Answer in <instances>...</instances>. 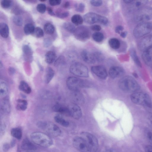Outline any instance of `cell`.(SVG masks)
I'll list each match as a JSON object with an SVG mask.
<instances>
[{
    "label": "cell",
    "instance_id": "6da1fadb",
    "mask_svg": "<svg viewBox=\"0 0 152 152\" xmlns=\"http://www.w3.org/2000/svg\"><path fill=\"white\" fill-rule=\"evenodd\" d=\"M118 86L121 90L126 92L134 93L140 88L137 82L132 77L127 76L120 79L118 82Z\"/></svg>",
    "mask_w": 152,
    "mask_h": 152
},
{
    "label": "cell",
    "instance_id": "7a4b0ae2",
    "mask_svg": "<svg viewBox=\"0 0 152 152\" xmlns=\"http://www.w3.org/2000/svg\"><path fill=\"white\" fill-rule=\"evenodd\" d=\"M30 137L34 143L42 147H48L53 144V140L50 137L42 132H34L31 134Z\"/></svg>",
    "mask_w": 152,
    "mask_h": 152
},
{
    "label": "cell",
    "instance_id": "3957f363",
    "mask_svg": "<svg viewBox=\"0 0 152 152\" xmlns=\"http://www.w3.org/2000/svg\"><path fill=\"white\" fill-rule=\"evenodd\" d=\"M130 99L135 104L149 108L152 107L151 99L149 96L145 93L137 91L133 93L130 96Z\"/></svg>",
    "mask_w": 152,
    "mask_h": 152
},
{
    "label": "cell",
    "instance_id": "277c9868",
    "mask_svg": "<svg viewBox=\"0 0 152 152\" xmlns=\"http://www.w3.org/2000/svg\"><path fill=\"white\" fill-rule=\"evenodd\" d=\"M37 126L50 136L57 137L61 134V131L59 127L52 122L46 121H39L37 123Z\"/></svg>",
    "mask_w": 152,
    "mask_h": 152
},
{
    "label": "cell",
    "instance_id": "5b68a950",
    "mask_svg": "<svg viewBox=\"0 0 152 152\" xmlns=\"http://www.w3.org/2000/svg\"><path fill=\"white\" fill-rule=\"evenodd\" d=\"M83 19L86 23L89 24L99 23L105 25L108 22V19L106 17L93 12L86 14L84 16Z\"/></svg>",
    "mask_w": 152,
    "mask_h": 152
},
{
    "label": "cell",
    "instance_id": "8992f818",
    "mask_svg": "<svg viewBox=\"0 0 152 152\" xmlns=\"http://www.w3.org/2000/svg\"><path fill=\"white\" fill-rule=\"evenodd\" d=\"M72 74L79 76L87 77L88 76V70L86 66L79 62H76L72 64L69 69Z\"/></svg>",
    "mask_w": 152,
    "mask_h": 152
},
{
    "label": "cell",
    "instance_id": "52a82bcc",
    "mask_svg": "<svg viewBox=\"0 0 152 152\" xmlns=\"http://www.w3.org/2000/svg\"><path fill=\"white\" fill-rule=\"evenodd\" d=\"M152 29V25L149 22H145L140 23L134 28V36L137 38L141 37L150 33Z\"/></svg>",
    "mask_w": 152,
    "mask_h": 152
},
{
    "label": "cell",
    "instance_id": "ba28073f",
    "mask_svg": "<svg viewBox=\"0 0 152 152\" xmlns=\"http://www.w3.org/2000/svg\"><path fill=\"white\" fill-rule=\"evenodd\" d=\"M73 143L74 147L80 152H91L92 151L86 141L82 137H75Z\"/></svg>",
    "mask_w": 152,
    "mask_h": 152
},
{
    "label": "cell",
    "instance_id": "9c48e42d",
    "mask_svg": "<svg viewBox=\"0 0 152 152\" xmlns=\"http://www.w3.org/2000/svg\"><path fill=\"white\" fill-rule=\"evenodd\" d=\"M66 84L68 88L72 91H78L85 85L83 80L74 77H69L66 80Z\"/></svg>",
    "mask_w": 152,
    "mask_h": 152
},
{
    "label": "cell",
    "instance_id": "30bf717a",
    "mask_svg": "<svg viewBox=\"0 0 152 152\" xmlns=\"http://www.w3.org/2000/svg\"><path fill=\"white\" fill-rule=\"evenodd\" d=\"M74 34L75 38L81 41H85L89 39L90 32L88 28L85 26H80L76 28Z\"/></svg>",
    "mask_w": 152,
    "mask_h": 152
},
{
    "label": "cell",
    "instance_id": "8fae6325",
    "mask_svg": "<svg viewBox=\"0 0 152 152\" xmlns=\"http://www.w3.org/2000/svg\"><path fill=\"white\" fill-rule=\"evenodd\" d=\"M81 135L88 143L91 151H96L98 147V142L96 138L92 134L87 132H83Z\"/></svg>",
    "mask_w": 152,
    "mask_h": 152
},
{
    "label": "cell",
    "instance_id": "7c38bea8",
    "mask_svg": "<svg viewBox=\"0 0 152 152\" xmlns=\"http://www.w3.org/2000/svg\"><path fill=\"white\" fill-rule=\"evenodd\" d=\"M69 116L74 119L80 118L82 115V112L80 107L77 104L74 103L70 104L68 107Z\"/></svg>",
    "mask_w": 152,
    "mask_h": 152
},
{
    "label": "cell",
    "instance_id": "4fadbf2b",
    "mask_svg": "<svg viewBox=\"0 0 152 152\" xmlns=\"http://www.w3.org/2000/svg\"><path fill=\"white\" fill-rule=\"evenodd\" d=\"M91 71L96 76L102 79H105L107 73L105 68L102 65L93 66L91 67Z\"/></svg>",
    "mask_w": 152,
    "mask_h": 152
},
{
    "label": "cell",
    "instance_id": "5bb4252c",
    "mask_svg": "<svg viewBox=\"0 0 152 152\" xmlns=\"http://www.w3.org/2000/svg\"><path fill=\"white\" fill-rule=\"evenodd\" d=\"M152 47V35H148L142 39L139 45V49L144 51Z\"/></svg>",
    "mask_w": 152,
    "mask_h": 152
},
{
    "label": "cell",
    "instance_id": "9a60e30c",
    "mask_svg": "<svg viewBox=\"0 0 152 152\" xmlns=\"http://www.w3.org/2000/svg\"><path fill=\"white\" fill-rule=\"evenodd\" d=\"M81 56L83 60L88 64H94L96 61L93 53L84 50L81 53Z\"/></svg>",
    "mask_w": 152,
    "mask_h": 152
},
{
    "label": "cell",
    "instance_id": "2e32d148",
    "mask_svg": "<svg viewBox=\"0 0 152 152\" xmlns=\"http://www.w3.org/2000/svg\"><path fill=\"white\" fill-rule=\"evenodd\" d=\"M124 73L123 69L118 66L111 67L109 71V74L112 78H115L121 76Z\"/></svg>",
    "mask_w": 152,
    "mask_h": 152
},
{
    "label": "cell",
    "instance_id": "e0dca14e",
    "mask_svg": "<svg viewBox=\"0 0 152 152\" xmlns=\"http://www.w3.org/2000/svg\"><path fill=\"white\" fill-rule=\"evenodd\" d=\"M142 58L146 64L152 65V47L144 51Z\"/></svg>",
    "mask_w": 152,
    "mask_h": 152
},
{
    "label": "cell",
    "instance_id": "ac0fdd59",
    "mask_svg": "<svg viewBox=\"0 0 152 152\" xmlns=\"http://www.w3.org/2000/svg\"><path fill=\"white\" fill-rule=\"evenodd\" d=\"M21 148L24 151L36 150V147L28 139H24L21 144Z\"/></svg>",
    "mask_w": 152,
    "mask_h": 152
},
{
    "label": "cell",
    "instance_id": "d6986e66",
    "mask_svg": "<svg viewBox=\"0 0 152 152\" xmlns=\"http://www.w3.org/2000/svg\"><path fill=\"white\" fill-rule=\"evenodd\" d=\"M140 12L137 17V19L139 20H147L151 16L152 12L149 9H144Z\"/></svg>",
    "mask_w": 152,
    "mask_h": 152
},
{
    "label": "cell",
    "instance_id": "ffe728a7",
    "mask_svg": "<svg viewBox=\"0 0 152 152\" xmlns=\"http://www.w3.org/2000/svg\"><path fill=\"white\" fill-rule=\"evenodd\" d=\"M52 109L55 112L69 116L68 107H65L59 104H57L53 106Z\"/></svg>",
    "mask_w": 152,
    "mask_h": 152
},
{
    "label": "cell",
    "instance_id": "44dd1931",
    "mask_svg": "<svg viewBox=\"0 0 152 152\" xmlns=\"http://www.w3.org/2000/svg\"><path fill=\"white\" fill-rule=\"evenodd\" d=\"M1 108L3 112L6 113H10L11 106L9 98L7 97H4L1 102Z\"/></svg>",
    "mask_w": 152,
    "mask_h": 152
},
{
    "label": "cell",
    "instance_id": "7402d4cb",
    "mask_svg": "<svg viewBox=\"0 0 152 152\" xmlns=\"http://www.w3.org/2000/svg\"><path fill=\"white\" fill-rule=\"evenodd\" d=\"M9 28L5 23H1L0 24V33L1 37L4 38L8 37L9 35Z\"/></svg>",
    "mask_w": 152,
    "mask_h": 152
},
{
    "label": "cell",
    "instance_id": "603a6c76",
    "mask_svg": "<svg viewBox=\"0 0 152 152\" xmlns=\"http://www.w3.org/2000/svg\"><path fill=\"white\" fill-rule=\"evenodd\" d=\"M19 89L20 91L27 94H29L31 92V88L28 84L24 81H21L19 86Z\"/></svg>",
    "mask_w": 152,
    "mask_h": 152
},
{
    "label": "cell",
    "instance_id": "cb8c5ba5",
    "mask_svg": "<svg viewBox=\"0 0 152 152\" xmlns=\"http://www.w3.org/2000/svg\"><path fill=\"white\" fill-rule=\"evenodd\" d=\"M28 102L25 100L18 99L17 101L16 108L20 111H24L27 107Z\"/></svg>",
    "mask_w": 152,
    "mask_h": 152
},
{
    "label": "cell",
    "instance_id": "d4e9b609",
    "mask_svg": "<svg viewBox=\"0 0 152 152\" xmlns=\"http://www.w3.org/2000/svg\"><path fill=\"white\" fill-rule=\"evenodd\" d=\"M45 60L48 64H50L53 63L56 57L55 53L51 51H48L45 54Z\"/></svg>",
    "mask_w": 152,
    "mask_h": 152
},
{
    "label": "cell",
    "instance_id": "484cf974",
    "mask_svg": "<svg viewBox=\"0 0 152 152\" xmlns=\"http://www.w3.org/2000/svg\"><path fill=\"white\" fill-rule=\"evenodd\" d=\"M74 101L76 103L82 104L84 102V99L82 95L78 91H72Z\"/></svg>",
    "mask_w": 152,
    "mask_h": 152
},
{
    "label": "cell",
    "instance_id": "4316f807",
    "mask_svg": "<svg viewBox=\"0 0 152 152\" xmlns=\"http://www.w3.org/2000/svg\"><path fill=\"white\" fill-rule=\"evenodd\" d=\"M54 75V71L51 67H48L46 69L45 82L48 84L53 79Z\"/></svg>",
    "mask_w": 152,
    "mask_h": 152
},
{
    "label": "cell",
    "instance_id": "83f0119b",
    "mask_svg": "<svg viewBox=\"0 0 152 152\" xmlns=\"http://www.w3.org/2000/svg\"><path fill=\"white\" fill-rule=\"evenodd\" d=\"M8 91V87L7 83L4 81L0 82V95L1 96H5Z\"/></svg>",
    "mask_w": 152,
    "mask_h": 152
},
{
    "label": "cell",
    "instance_id": "f1b7e54d",
    "mask_svg": "<svg viewBox=\"0 0 152 152\" xmlns=\"http://www.w3.org/2000/svg\"><path fill=\"white\" fill-rule=\"evenodd\" d=\"M11 133L13 137L18 140L21 139L22 137V131L19 128H14L12 129Z\"/></svg>",
    "mask_w": 152,
    "mask_h": 152
},
{
    "label": "cell",
    "instance_id": "f546056e",
    "mask_svg": "<svg viewBox=\"0 0 152 152\" xmlns=\"http://www.w3.org/2000/svg\"><path fill=\"white\" fill-rule=\"evenodd\" d=\"M108 43L110 46L114 49H118L120 46V42L119 41L115 38L110 39L108 41Z\"/></svg>",
    "mask_w": 152,
    "mask_h": 152
},
{
    "label": "cell",
    "instance_id": "4dcf8cb0",
    "mask_svg": "<svg viewBox=\"0 0 152 152\" xmlns=\"http://www.w3.org/2000/svg\"><path fill=\"white\" fill-rule=\"evenodd\" d=\"M72 23L76 26L81 24L83 22V19L82 17L78 14L75 15L71 18Z\"/></svg>",
    "mask_w": 152,
    "mask_h": 152
},
{
    "label": "cell",
    "instance_id": "1f68e13d",
    "mask_svg": "<svg viewBox=\"0 0 152 152\" xmlns=\"http://www.w3.org/2000/svg\"><path fill=\"white\" fill-rule=\"evenodd\" d=\"M54 119L56 123L62 126L67 127L69 125L68 121L60 116L56 115L54 117Z\"/></svg>",
    "mask_w": 152,
    "mask_h": 152
},
{
    "label": "cell",
    "instance_id": "d6a6232c",
    "mask_svg": "<svg viewBox=\"0 0 152 152\" xmlns=\"http://www.w3.org/2000/svg\"><path fill=\"white\" fill-rule=\"evenodd\" d=\"M35 29L34 26L31 23L26 24L23 28L24 32L26 35H29L34 33Z\"/></svg>",
    "mask_w": 152,
    "mask_h": 152
},
{
    "label": "cell",
    "instance_id": "836d02e7",
    "mask_svg": "<svg viewBox=\"0 0 152 152\" xmlns=\"http://www.w3.org/2000/svg\"><path fill=\"white\" fill-rule=\"evenodd\" d=\"M44 28L45 32L49 34H53L55 30L54 26L50 23H46L44 26Z\"/></svg>",
    "mask_w": 152,
    "mask_h": 152
},
{
    "label": "cell",
    "instance_id": "e575fe53",
    "mask_svg": "<svg viewBox=\"0 0 152 152\" xmlns=\"http://www.w3.org/2000/svg\"><path fill=\"white\" fill-rule=\"evenodd\" d=\"M92 37L95 41L97 42H100L103 40L104 36L102 33L99 32H96L93 34Z\"/></svg>",
    "mask_w": 152,
    "mask_h": 152
},
{
    "label": "cell",
    "instance_id": "d590c367",
    "mask_svg": "<svg viewBox=\"0 0 152 152\" xmlns=\"http://www.w3.org/2000/svg\"><path fill=\"white\" fill-rule=\"evenodd\" d=\"M63 27L67 31L71 33H74L76 28L74 24L69 22L65 23Z\"/></svg>",
    "mask_w": 152,
    "mask_h": 152
},
{
    "label": "cell",
    "instance_id": "8d00e7d4",
    "mask_svg": "<svg viewBox=\"0 0 152 152\" xmlns=\"http://www.w3.org/2000/svg\"><path fill=\"white\" fill-rule=\"evenodd\" d=\"M13 21L14 23L17 26H20L23 24V19L20 16H14L13 18Z\"/></svg>",
    "mask_w": 152,
    "mask_h": 152
},
{
    "label": "cell",
    "instance_id": "74e56055",
    "mask_svg": "<svg viewBox=\"0 0 152 152\" xmlns=\"http://www.w3.org/2000/svg\"><path fill=\"white\" fill-rule=\"evenodd\" d=\"M93 53L96 61H101L104 59V56L101 52L96 51Z\"/></svg>",
    "mask_w": 152,
    "mask_h": 152
},
{
    "label": "cell",
    "instance_id": "f35d334b",
    "mask_svg": "<svg viewBox=\"0 0 152 152\" xmlns=\"http://www.w3.org/2000/svg\"><path fill=\"white\" fill-rule=\"evenodd\" d=\"M131 55L132 57L136 64L138 66H141V63L138 57L136 52L134 50H132L131 52Z\"/></svg>",
    "mask_w": 152,
    "mask_h": 152
},
{
    "label": "cell",
    "instance_id": "ab89813d",
    "mask_svg": "<svg viewBox=\"0 0 152 152\" xmlns=\"http://www.w3.org/2000/svg\"><path fill=\"white\" fill-rule=\"evenodd\" d=\"M36 37L37 38L42 37L44 33L40 27H37L35 28L34 33Z\"/></svg>",
    "mask_w": 152,
    "mask_h": 152
},
{
    "label": "cell",
    "instance_id": "60d3db41",
    "mask_svg": "<svg viewBox=\"0 0 152 152\" xmlns=\"http://www.w3.org/2000/svg\"><path fill=\"white\" fill-rule=\"evenodd\" d=\"M145 135L148 140L152 144V129L146 130L145 132Z\"/></svg>",
    "mask_w": 152,
    "mask_h": 152
},
{
    "label": "cell",
    "instance_id": "b9f144b4",
    "mask_svg": "<svg viewBox=\"0 0 152 152\" xmlns=\"http://www.w3.org/2000/svg\"><path fill=\"white\" fill-rule=\"evenodd\" d=\"M37 11L40 13H43L46 10V7L45 4H39L37 5Z\"/></svg>",
    "mask_w": 152,
    "mask_h": 152
},
{
    "label": "cell",
    "instance_id": "7bdbcfd3",
    "mask_svg": "<svg viewBox=\"0 0 152 152\" xmlns=\"http://www.w3.org/2000/svg\"><path fill=\"white\" fill-rule=\"evenodd\" d=\"M23 50L24 54L27 56L30 55L31 54V50L30 47L27 45L23 46Z\"/></svg>",
    "mask_w": 152,
    "mask_h": 152
},
{
    "label": "cell",
    "instance_id": "ee69618b",
    "mask_svg": "<svg viewBox=\"0 0 152 152\" xmlns=\"http://www.w3.org/2000/svg\"><path fill=\"white\" fill-rule=\"evenodd\" d=\"M1 7L4 8L9 7L11 5V1L10 0H3L1 1Z\"/></svg>",
    "mask_w": 152,
    "mask_h": 152
},
{
    "label": "cell",
    "instance_id": "f6af8a7d",
    "mask_svg": "<svg viewBox=\"0 0 152 152\" xmlns=\"http://www.w3.org/2000/svg\"><path fill=\"white\" fill-rule=\"evenodd\" d=\"M76 10L78 12H82L85 9V5L83 3H80L78 5H75Z\"/></svg>",
    "mask_w": 152,
    "mask_h": 152
},
{
    "label": "cell",
    "instance_id": "bcb514c9",
    "mask_svg": "<svg viewBox=\"0 0 152 152\" xmlns=\"http://www.w3.org/2000/svg\"><path fill=\"white\" fill-rule=\"evenodd\" d=\"M91 4L95 7H99L102 4V1L100 0H92L90 1Z\"/></svg>",
    "mask_w": 152,
    "mask_h": 152
},
{
    "label": "cell",
    "instance_id": "7dc6e473",
    "mask_svg": "<svg viewBox=\"0 0 152 152\" xmlns=\"http://www.w3.org/2000/svg\"><path fill=\"white\" fill-rule=\"evenodd\" d=\"M61 1L60 0H50L49 1L50 4L53 6L58 5L61 3Z\"/></svg>",
    "mask_w": 152,
    "mask_h": 152
},
{
    "label": "cell",
    "instance_id": "c3c4849f",
    "mask_svg": "<svg viewBox=\"0 0 152 152\" xmlns=\"http://www.w3.org/2000/svg\"><path fill=\"white\" fill-rule=\"evenodd\" d=\"M64 57L62 56H59L58 58L57 59L55 63H54V65L55 66H57L58 64H59L61 63L64 61Z\"/></svg>",
    "mask_w": 152,
    "mask_h": 152
},
{
    "label": "cell",
    "instance_id": "681fc988",
    "mask_svg": "<svg viewBox=\"0 0 152 152\" xmlns=\"http://www.w3.org/2000/svg\"><path fill=\"white\" fill-rule=\"evenodd\" d=\"M91 30L95 31H99L101 29V26L98 25H94L91 27Z\"/></svg>",
    "mask_w": 152,
    "mask_h": 152
},
{
    "label": "cell",
    "instance_id": "f907efd6",
    "mask_svg": "<svg viewBox=\"0 0 152 152\" xmlns=\"http://www.w3.org/2000/svg\"><path fill=\"white\" fill-rule=\"evenodd\" d=\"M51 42L50 39L46 38L44 40L43 44L45 47H48L51 45Z\"/></svg>",
    "mask_w": 152,
    "mask_h": 152
},
{
    "label": "cell",
    "instance_id": "816d5d0a",
    "mask_svg": "<svg viewBox=\"0 0 152 152\" xmlns=\"http://www.w3.org/2000/svg\"><path fill=\"white\" fill-rule=\"evenodd\" d=\"M57 16L61 18H64L67 17L69 15V13L67 12H66L61 13H58Z\"/></svg>",
    "mask_w": 152,
    "mask_h": 152
},
{
    "label": "cell",
    "instance_id": "f5cc1de1",
    "mask_svg": "<svg viewBox=\"0 0 152 152\" xmlns=\"http://www.w3.org/2000/svg\"><path fill=\"white\" fill-rule=\"evenodd\" d=\"M124 29L122 26L119 25L116 26L115 28V32L118 34H120Z\"/></svg>",
    "mask_w": 152,
    "mask_h": 152
},
{
    "label": "cell",
    "instance_id": "db71d44e",
    "mask_svg": "<svg viewBox=\"0 0 152 152\" xmlns=\"http://www.w3.org/2000/svg\"><path fill=\"white\" fill-rule=\"evenodd\" d=\"M3 150L5 152L7 151L10 148V145L8 143H4L3 145Z\"/></svg>",
    "mask_w": 152,
    "mask_h": 152
},
{
    "label": "cell",
    "instance_id": "11a10c76",
    "mask_svg": "<svg viewBox=\"0 0 152 152\" xmlns=\"http://www.w3.org/2000/svg\"><path fill=\"white\" fill-rule=\"evenodd\" d=\"M8 72L10 75H13L15 72V70L13 68L10 67L8 69Z\"/></svg>",
    "mask_w": 152,
    "mask_h": 152
},
{
    "label": "cell",
    "instance_id": "9f6ffc18",
    "mask_svg": "<svg viewBox=\"0 0 152 152\" xmlns=\"http://www.w3.org/2000/svg\"><path fill=\"white\" fill-rule=\"evenodd\" d=\"M145 152H152V145H148L145 148Z\"/></svg>",
    "mask_w": 152,
    "mask_h": 152
},
{
    "label": "cell",
    "instance_id": "6f0895ef",
    "mask_svg": "<svg viewBox=\"0 0 152 152\" xmlns=\"http://www.w3.org/2000/svg\"><path fill=\"white\" fill-rule=\"evenodd\" d=\"M127 33L126 32H122L120 34L121 37L123 38H125L126 36Z\"/></svg>",
    "mask_w": 152,
    "mask_h": 152
},
{
    "label": "cell",
    "instance_id": "680465c9",
    "mask_svg": "<svg viewBox=\"0 0 152 152\" xmlns=\"http://www.w3.org/2000/svg\"><path fill=\"white\" fill-rule=\"evenodd\" d=\"M48 12L50 14L52 15H54V14L53 12L52 9L51 8H48Z\"/></svg>",
    "mask_w": 152,
    "mask_h": 152
},
{
    "label": "cell",
    "instance_id": "91938a15",
    "mask_svg": "<svg viewBox=\"0 0 152 152\" xmlns=\"http://www.w3.org/2000/svg\"><path fill=\"white\" fill-rule=\"evenodd\" d=\"M70 4L69 1H66L64 5V7L65 8H67L69 6Z\"/></svg>",
    "mask_w": 152,
    "mask_h": 152
},
{
    "label": "cell",
    "instance_id": "94428289",
    "mask_svg": "<svg viewBox=\"0 0 152 152\" xmlns=\"http://www.w3.org/2000/svg\"><path fill=\"white\" fill-rule=\"evenodd\" d=\"M134 1L133 0H124V1L127 4H130L132 3Z\"/></svg>",
    "mask_w": 152,
    "mask_h": 152
},
{
    "label": "cell",
    "instance_id": "6125c7cd",
    "mask_svg": "<svg viewBox=\"0 0 152 152\" xmlns=\"http://www.w3.org/2000/svg\"><path fill=\"white\" fill-rule=\"evenodd\" d=\"M15 140H13L11 142V145H10L12 147H13V146H14L15 145Z\"/></svg>",
    "mask_w": 152,
    "mask_h": 152
},
{
    "label": "cell",
    "instance_id": "be15d7a7",
    "mask_svg": "<svg viewBox=\"0 0 152 152\" xmlns=\"http://www.w3.org/2000/svg\"><path fill=\"white\" fill-rule=\"evenodd\" d=\"M24 152H39L36 151V150L30 151H24Z\"/></svg>",
    "mask_w": 152,
    "mask_h": 152
},
{
    "label": "cell",
    "instance_id": "e7e4bbea",
    "mask_svg": "<svg viewBox=\"0 0 152 152\" xmlns=\"http://www.w3.org/2000/svg\"><path fill=\"white\" fill-rule=\"evenodd\" d=\"M106 152H114L113 151L111 150H107Z\"/></svg>",
    "mask_w": 152,
    "mask_h": 152
},
{
    "label": "cell",
    "instance_id": "03108f58",
    "mask_svg": "<svg viewBox=\"0 0 152 152\" xmlns=\"http://www.w3.org/2000/svg\"><path fill=\"white\" fill-rule=\"evenodd\" d=\"M150 121L151 123L152 124V117H151V118H150Z\"/></svg>",
    "mask_w": 152,
    "mask_h": 152
}]
</instances>
